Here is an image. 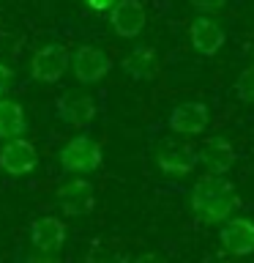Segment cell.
<instances>
[{
    "label": "cell",
    "instance_id": "16",
    "mask_svg": "<svg viewBox=\"0 0 254 263\" xmlns=\"http://www.w3.org/2000/svg\"><path fill=\"white\" fill-rule=\"evenodd\" d=\"M25 110L11 99H3L0 96V140H8V137H16L25 132Z\"/></svg>",
    "mask_w": 254,
    "mask_h": 263
},
{
    "label": "cell",
    "instance_id": "2",
    "mask_svg": "<svg viewBox=\"0 0 254 263\" xmlns=\"http://www.w3.org/2000/svg\"><path fill=\"white\" fill-rule=\"evenodd\" d=\"M57 159H60L63 170H69V173H90L101 164L104 154H101V145H98L93 137L77 135L60 148Z\"/></svg>",
    "mask_w": 254,
    "mask_h": 263
},
{
    "label": "cell",
    "instance_id": "6",
    "mask_svg": "<svg viewBox=\"0 0 254 263\" xmlns=\"http://www.w3.org/2000/svg\"><path fill=\"white\" fill-rule=\"evenodd\" d=\"M71 69H74V74H77L79 82L90 85V82H98V80H104L107 74H110L112 61H110V55H107L104 49L82 44L77 52H74V58H71Z\"/></svg>",
    "mask_w": 254,
    "mask_h": 263
},
{
    "label": "cell",
    "instance_id": "8",
    "mask_svg": "<svg viewBox=\"0 0 254 263\" xmlns=\"http://www.w3.org/2000/svg\"><path fill=\"white\" fill-rule=\"evenodd\" d=\"M110 22H112V30L120 39H134L142 33L145 22H147L145 6L139 0H118L110 8Z\"/></svg>",
    "mask_w": 254,
    "mask_h": 263
},
{
    "label": "cell",
    "instance_id": "1",
    "mask_svg": "<svg viewBox=\"0 0 254 263\" xmlns=\"http://www.w3.org/2000/svg\"><path fill=\"white\" fill-rule=\"evenodd\" d=\"M238 205L235 186L229 184L224 176H213L208 173L205 178H200L192 189V211L202 222H224Z\"/></svg>",
    "mask_w": 254,
    "mask_h": 263
},
{
    "label": "cell",
    "instance_id": "20",
    "mask_svg": "<svg viewBox=\"0 0 254 263\" xmlns=\"http://www.w3.org/2000/svg\"><path fill=\"white\" fill-rule=\"evenodd\" d=\"M90 11H110V8L118 3V0H82Z\"/></svg>",
    "mask_w": 254,
    "mask_h": 263
},
{
    "label": "cell",
    "instance_id": "15",
    "mask_svg": "<svg viewBox=\"0 0 254 263\" xmlns=\"http://www.w3.org/2000/svg\"><path fill=\"white\" fill-rule=\"evenodd\" d=\"M120 66L131 80H153L156 71H159V58L151 47H137L131 55L123 58Z\"/></svg>",
    "mask_w": 254,
    "mask_h": 263
},
{
    "label": "cell",
    "instance_id": "12",
    "mask_svg": "<svg viewBox=\"0 0 254 263\" xmlns=\"http://www.w3.org/2000/svg\"><path fill=\"white\" fill-rule=\"evenodd\" d=\"M197 159L202 162V167L213 173V176H224V173L232 170V164L238 159V154H235V148L229 140L224 137H210L208 143H205L200 148V156Z\"/></svg>",
    "mask_w": 254,
    "mask_h": 263
},
{
    "label": "cell",
    "instance_id": "13",
    "mask_svg": "<svg viewBox=\"0 0 254 263\" xmlns=\"http://www.w3.org/2000/svg\"><path fill=\"white\" fill-rule=\"evenodd\" d=\"M188 36H192V47L205 58L216 55L227 41L224 30H221L219 22H213L210 16H197L192 22V28H188Z\"/></svg>",
    "mask_w": 254,
    "mask_h": 263
},
{
    "label": "cell",
    "instance_id": "10",
    "mask_svg": "<svg viewBox=\"0 0 254 263\" xmlns=\"http://www.w3.org/2000/svg\"><path fill=\"white\" fill-rule=\"evenodd\" d=\"M30 244L44 255H55L66 244V225L57 217H41L30 225Z\"/></svg>",
    "mask_w": 254,
    "mask_h": 263
},
{
    "label": "cell",
    "instance_id": "19",
    "mask_svg": "<svg viewBox=\"0 0 254 263\" xmlns=\"http://www.w3.org/2000/svg\"><path fill=\"white\" fill-rule=\"evenodd\" d=\"M11 80H14V71H11V66L0 63V96H3L6 90L11 88Z\"/></svg>",
    "mask_w": 254,
    "mask_h": 263
},
{
    "label": "cell",
    "instance_id": "17",
    "mask_svg": "<svg viewBox=\"0 0 254 263\" xmlns=\"http://www.w3.org/2000/svg\"><path fill=\"white\" fill-rule=\"evenodd\" d=\"M235 93L241 102L246 104H254V66H246V69L238 74L235 80Z\"/></svg>",
    "mask_w": 254,
    "mask_h": 263
},
{
    "label": "cell",
    "instance_id": "7",
    "mask_svg": "<svg viewBox=\"0 0 254 263\" xmlns=\"http://www.w3.org/2000/svg\"><path fill=\"white\" fill-rule=\"evenodd\" d=\"M208 123H210V112L202 102H183L170 112V129L183 137L202 135L208 129Z\"/></svg>",
    "mask_w": 254,
    "mask_h": 263
},
{
    "label": "cell",
    "instance_id": "18",
    "mask_svg": "<svg viewBox=\"0 0 254 263\" xmlns=\"http://www.w3.org/2000/svg\"><path fill=\"white\" fill-rule=\"evenodd\" d=\"M197 11H219V8H224L227 0H188Z\"/></svg>",
    "mask_w": 254,
    "mask_h": 263
},
{
    "label": "cell",
    "instance_id": "14",
    "mask_svg": "<svg viewBox=\"0 0 254 263\" xmlns=\"http://www.w3.org/2000/svg\"><path fill=\"white\" fill-rule=\"evenodd\" d=\"M156 164H159L161 173L180 178V176H188V173L197 167V154H194V148H188V145H170L156 156Z\"/></svg>",
    "mask_w": 254,
    "mask_h": 263
},
{
    "label": "cell",
    "instance_id": "3",
    "mask_svg": "<svg viewBox=\"0 0 254 263\" xmlns=\"http://www.w3.org/2000/svg\"><path fill=\"white\" fill-rule=\"evenodd\" d=\"M38 164V154H36V145L25 137H8V143L0 148V170L8 173V176L19 178V176H28V173L36 170Z\"/></svg>",
    "mask_w": 254,
    "mask_h": 263
},
{
    "label": "cell",
    "instance_id": "9",
    "mask_svg": "<svg viewBox=\"0 0 254 263\" xmlns=\"http://www.w3.org/2000/svg\"><path fill=\"white\" fill-rule=\"evenodd\" d=\"M219 241L221 247L229 252V255H251L254 252V222L249 217H232L221 225V233H219Z\"/></svg>",
    "mask_w": 254,
    "mask_h": 263
},
{
    "label": "cell",
    "instance_id": "4",
    "mask_svg": "<svg viewBox=\"0 0 254 263\" xmlns=\"http://www.w3.org/2000/svg\"><path fill=\"white\" fill-rule=\"evenodd\" d=\"M69 63H71V55L63 44H47L33 55L30 74L38 82H57L69 69Z\"/></svg>",
    "mask_w": 254,
    "mask_h": 263
},
{
    "label": "cell",
    "instance_id": "5",
    "mask_svg": "<svg viewBox=\"0 0 254 263\" xmlns=\"http://www.w3.org/2000/svg\"><path fill=\"white\" fill-rule=\"evenodd\" d=\"M55 197H57V205H60V211L66 217H85V214H90L96 205L93 186H90L85 178L66 181V184L55 192Z\"/></svg>",
    "mask_w": 254,
    "mask_h": 263
},
{
    "label": "cell",
    "instance_id": "11",
    "mask_svg": "<svg viewBox=\"0 0 254 263\" xmlns=\"http://www.w3.org/2000/svg\"><path fill=\"white\" fill-rule=\"evenodd\" d=\"M57 118L74 129H85L96 118V102L85 93H66L57 99Z\"/></svg>",
    "mask_w": 254,
    "mask_h": 263
}]
</instances>
